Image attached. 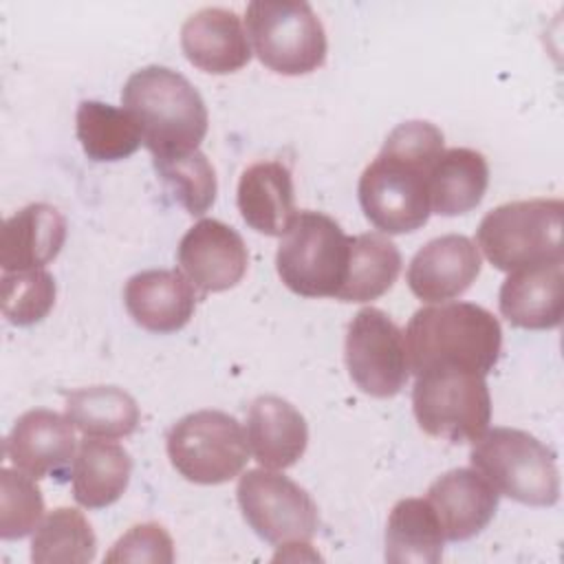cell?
Here are the masks:
<instances>
[{
    "mask_svg": "<svg viewBox=\"0 0 564 564\" xmlns=\"http://www.w3.org/2000/svg\"><path fill=\"white\" fill-rule=\"evenodd\" d=\"M44 516V498L35 478L20 469H0V538L20 540L29 535Z\"/></svg>",
    "mask_w": 564,
    "mask_h": 564,
    "instance_id": "obj_30",
    "label": "cell"
},
{
    "mask_svg": "<svg viewBox=\"0 0 564 564\" xmlns=\"http://www.w3.org/2000/svg\"><path fill=\"white\" fill-rule=\"evenodd\" d=\"M412 410L419 427L449 443L476 441L491 421V397L482 375L430 368L416 375Z\"/></svg>",
    "mask_w": 564,
    "mask_h": 564,
    "instance_id": "obj_8",
    "label": "cell"
},
{
    "mask_svg": "<svg viewBox=\"0 0 564 564\" xmlns=\"http://www.w3.org/2000/svg\"><path fill=\"white\" fill-rule=\"evenodd\" d=\"M123 110L137 121L152 159L198 150L209 117L192 82L167 66L134 70L121 90Z\"/></svg>",
    "mask_w": 564,
    "mask_h": 564,
    "instance_id": "obj_3",
    "label": "cell"
},
{
    "mask_svg": "<svg viewBox=\"0 0 564 564\" xmlns=\"http://www.w3.org/2000/svg\"><path fill=\"white\" fill-rule=\"evenodd\" d=\"M128 315L150 333H176L194 315L196 291L176 269H148L134 273L123 289Z\"/></svg>",
    "mask_w": 564,
    "mask_h": 564,
    "instance_id": "obj_17",
    "label": "cell"
},
{
    "mask_svg": "<svg viewBox=\"0 0 564 564\" xmlns=\"http://www.w3.org/2000/svg\"><path fill=\"white\" fill-rule=\"evenodd\" d=\"M130 474L132 458L121 445L86 436L70 467L73 496L86 509L108 507L123 496Z\"/></svg>",
    "mask_w": 564,
    "mask_h": 564,
    "instance_id": "obj_22",
    "label": "cell"
},
{
    "mask_svg": "<svg viewBox=\"0 0 564 564\" xmlns=\"http://www.w3.org/2000/svg\"><path fill=\"white\" fill-rule=\"evenodd\" d=\"M489 185L487 159L471 148L443 150L430 170V209L460 216L480 205Z\"/></svg>",
    "mask_w": 564,
    "mask_h": 564,
    "instance_id": "obj_23",
    "label": "cell"
},
{
    "mask_svg": "<svg viewBox=\"0 0 564 564\" xmlns=\"http://www.w3.org/2000/svg\"><path fill=\"white\" fill-rule=\"evenodd\" d=\"M66 416L86 436L123 438L139 425V405L117 386H90L66 397Z\"/></svg>",
    "mask_w": 564,
    "mask_h": 564,
    "instance_id": "obj_27",
    "label": "cell"
},
{
    "mask_svg": "<svg viewBox=\"0 0 564 564\" xmlns=\"http://www.w3.org/2000/svg\"><path fill=\"white\" fill-rule=\"evenodd\" d=\"M344 359L355 386L377 399L399 394L410 377L405 337L390 315L375 306L350 319Z\"/></svg>",
    "mask_w": 564,
    "mask_h": 564,
    "instance_id": "obj_11",
    "label": "cell"
},
{
    "mask_svg": "<svg viewBox=\"0 0 564 564\" xmlns=\"http://www.w3.org/2000/svg\"><path fill=\"white\" fill-rule=\"evenodd\" d=\"M242 220L264 236H282L297 214L291 170L280 161H258L238 181L236 194Z\"/></svg>",
    "mask_w": 564,
    "mask_h": 564,
    "instance_id": "obj_21",
    "label": "cell"
},
{
    "mask_svg": "<svg viewBox=\"0 0 564 564\" xmlns=\"http://www.w3.org/2000/svg\"><path fill=\"white\" fill-rule=\"evenodd\" d=\"M236 496L247 524L271 544L306 542L317 531L311 494L278 471L249 469L240 476Z\"/></svg>",
    "mask_w": 564,
    "mask_h": 564,
    "instance_id": "obj_10",
    "label": "cell"
},
{
    "mask_svg": "<svg viewBox=\"0 0 564 564\" xmlns=\"http://www.w3.org/2000/svg\"><path fill=\"white\" fill-rule=\"evenodd\" d=\"M247 443L262 467L286 469L304 456L308 425L286 399L264 394L249 405Z\"/></svg>",
    "mask_w": 564,
    "mask_h": 564,
    "instance_id": "obj_20",
    "label": "cell"
},
{
    "mask_svg": "<svg viewBox=\"0 0 564 564\" xmlns=\"http://www.w3.org/2000/svg\"><path fill=\"white\" fill-rule=\"evenodd\" d=\"M165 447L172 467L196 485L229 482L249 460V443L238 419L220 410H198L178 419L167 432Z\"/></svg>",
    "mask_w": 564,
    "mask_h": 564,
    "instance_id": "obj_9",
    "label": "cell"
},
{
    "mask_svg": "<svg viewBox=\"0 0 564 564\" xmlns=\"http://www.w3.org/2000/svg\"><path fill=\"white\" fill-rule=\"evenodd\" d=\"M245 22L258 59L278 75H306L326 62V31L308 2L253 0Z\"/></svg>",
    "mask_w": 564,
    "mask_h": 564,
    "instance_id": "obj_7",
    "label": "cell"
},
{
    "mask_svg": "<svg viewBox=\"0 0 564 564\" xmlns=\"http://www.w3.org/2000/svg\"><path fill=\"white\" fill-rule=\"evenodd\" d=\"M498 308L518 328H557L564 313V260L511 271L500 286Z\"/></svg>",
    "mask_w": 564,
    "mask_h": 564,
    "instance_id": "obj_18",
    "label": "cell"
},
{
    "mask_svg": "<svg viewBox=\"0 0 564 564\" xmlns=\"http://www.w3.org/2000/svg\"><path fill=\"white\" fill-rule=\"evenodd\" d=\"M469 463L498 494L516 502L553 507L560 500L557 456L524 430H485L471 445Z\"/></svg>",
    "mask_w": 564,
    "mask_h": 564,
    "instance_id": "obj_4",
    "label": "cell"
},
{
    "mask_svg": "<svg viewBox=\"0 0 564 564\" xmlns=\"http://www.w3.org/2000/svg\"><path fill=\"white\" fill-rule=\"evenodd\" d=\"M97 553V538L82 511L57 507L44 516L31 540L35 564H86Z\"/></svg>",
    "mask_w": 564,
    "mask_h": 564,
    "instance_id": "obj_28",
    "label": "cell"
},
{
    "mask_svg": "<svg viewBox=\"0 0 564 564\" xmlns=\"http://www.w3.org/2000/svg\"><path fill=\"white\" fill-rule=\"evenodd\" d=\"M401 253L397 245L381 234H359L350 238L348 267L344 284L335 300L370 302L383 295L397 282Z\"/></svg>",
    "mask_w": 564,
    "mask_h": 564,
    "instance_id": "obj_25",
    "label": "cell"
},
{
    "mask_svg": "<svg viewBox=\"0 0 564 564\" xmlns=\"http://www.w3.org/2000/svg\"><path fill=\"white\" fill-rule=\"evenodd\" d=\"M445 535L427 498L399 500L386 524V562L436 564L443 557Z\"/></svg>",
    "mask_w": 564,
    "mask_h": 564,
    "instance_id": "obj_24",
    "label": "cell"
},
{
    "mask_svg": "<svg viewBox=\"0 0 564 564\" xmlns=\"http://www.w3.org/2000/svg\"><path fill=\"white\" fill-rule=\"evenodd\" d=\"M500 494L474 467H458L438 476L427 489L443 535L449 542H465L478 535L494 518Z\"/></svg>",
    "mask_w": 564,
    "mask_h": 564,
    "instance_id": "obj_15",
    "label": "cell"
},
{
    "mask_svg": "<svg viewBox=\"0 0 564 564\" xmlns=\"http://www.w3.org/2000/svg\"><path fill=\"white\" fill-rule=\"evenodd\" d=\"M350 236L326 214L304 209L282 234L275 269L286 289L304 297H337L348 267Z\"/></svg>",
    "mask_w": 564,
    "mask_h": 564,
    "instance_id": "obj_6",
    "label": "cell"
},
{
    "mask_svg": "<svg viewBox=\"0 0 564 564\" xmlns=\"http://www.w3.org/2000/svg\"><path fill=\"white\" fill-rule=\"evenodd\" d=\"M174 198L192 216H203L216 200V170L200 150L152 159Z\"/></svg>",
    "mask_w": 564,
    "mask_h": 564,
    "instance_id": "obj_29",
    "label": "cell"
},
{
    "mask_svg": "<svg viewBox=\"0 0 564 564\" xmlns=\"http://www.w3.org/2000/svg\"><path fill=\"white\" fill-rule=\"evenodd\" d=\"M564 203L560 198H529L498 205L476 229L478 247L500 271H518L564 260Z\"/></svg>",
    "mask_w": 564,
    "mask_h": 564,
    "instance_id": "obj_5",
    "label": "cell"
},
{
    "mask_svg": "<svg viewBox=\"0 0 564 564\" xmlns=\"http://www.w3.org/2000/svg\"><path fill=\"white\" fill-rule=\"evenodd\" d=\"M75 130L84 154L99 163L128 159L143 143L137 121L123 108L95 99L77 106Z\"/></svg>",
    "mask_w": 564,
    "mask_h": 564,
    "instance_id": "obj_26",
    "label": "cell"
},
{
    "mask_svg": "<svg viewBox=\"0 0 564 564\" xmlns=\"http://www.w3.org/2000/svg\"><path fill=\"white\" fill-rule=\"evenodd\" d=\"M480 251L463 234H447L423 245L408 267V286L423 302L463 295L480 273Z\"/></svg>",
    "mask_w": 564,
    "mask_h": 564,
    "instance_id": "obj_14",
    "label": "cell"
},
{
    "mask_svg": "<svg viewBox=\"0 0 564 564\" xmlns=\"http://www.w3.org/2000/svg\"><path fill=\"white\" fill-rule=\"evenodd\" d=\"M68 416L35 408L24 412L4 441V456L31 478H66L75 460V432Z\"/></svg>",
    "mask_w": 564,
    "mask_h": 564,
    "instance_id": "obj_13",
    "label": "cell"
},
{
    "mask_svg": "<svg viewBox=\"0 0 564 564\" xmlns=\"http://www.w3.org/2000/svg\"><path fill=\"white\" fill-rule=\"evenodd\" d=\"M181 48L189 64L203 73L229 75L251 59V46L236 11L205 7L181 26Z\"/></svg>",
    "mask_w": 564,
    "mask_h": 564,
    "instance_id": "obj_16",
    "label": "cell"
},
{
    "mask_svg": "<svg viewBox=\"0 0 564 564\" xmlns=\"http://www.w3.org/2000/svg\"><path fill=\"white\" fill-rule=\"evenodd\" d=\"M55 278L44 269L2 275V315L15 326L42 322L55 304Z\"/></svg>",
    "mask_w": 564,
    "mask_h": 564,
    "instance_id": "obj_31",
    "label": "cell"
},
{
    "mask_svg": "<svg viewBox=\"0 0 564 564\" xmlns=\"http://www.w3.org/2000/svg\"><path fill=\"white\" fill-rule=\"evenodd\" d=\"M178 264L203 293L234 289L247 273L249 253L240 234L216 220L203 218L178 242Z\"/></svg>",
    "mask_w": 564,
    "mask_h": 564,
    "instance_id": "obj_12",
    "label": "cell"
},
{
    "mask_svg": "<svg viewBox=\"0 0 564 564\" xmlns=\"http://www.w3.org/2000/svg\"><path fill=\"white\" fill-rule=\"evenodd\" d=\"M106 562H174V542L159 522L134 524L108 551Z\"/></svg>",
    "mask_w": 564,
    "mask_h": 564,
    "instance_id": "obj_32",
    "label": "cell"
},
{
    "mask_svg": "<svg viewBox=\"0 0 564 564\" xmlns=\"http://www.w3.org/2000/svg\"><path fill=\"white\" fill-rule=\"evenodd\" d=\"M403 337L414 375L430 368H460L487 377L502 348L500 322L485 306L471 302L419 308Z\"/></svg>",
    "mask_w": 564,
    "mask_h": 564,
    "instance_id": "obj_2",
    "label": "cell"
},
{
    "mask_svg": "<svg viewBox=\"0 0 564 564\" xmlns=\"http://www.w3.org/2000/svg\"><path fill=\"white\" fill-rule=\"evenodd\" d=\"M66 240V218L48 203H31L7 218L0 236L4 273L42 269L57 258Z\"/></svg>",
    "mask_w": 564,
    "mask_h": 564,
    "instance_id": "obj_19",
    "label": "cell"
},
{
    "mask_svg": "<svg viewBox=\"0 0 564 564\" xmlns=\"http://www.w3.org/2000/svg\"><path fill=\"white\" fill-rule=\"evenodd\" d=\"M443 132L421 119L399 123L359 176L357 194L366 218L383 234L421 229L430 209V170L443 154Z\"/></svg>",
    "mask_w": 564,
    "mask_h": 564,
    "instance_id": "obj_1",
    "label": "cell"
}]
</instances>
